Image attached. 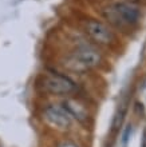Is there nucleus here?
<instances>
[{
	"label": "nucleus",
	"instance_id": "f257e3e1",
	"mask_svg": "<svg viewBox=\"0 0 146 147\" xmlns=\"http://www.w3.org/2000/svg\"><path fill=\"white\" fill-rule=\"evenodd\" d=\"M35 90L40 99H65L69 96H81L90 99L87 88L78 78L58 70L56 67H47L38 74L35 79Z\"/></svg>",
	"mask_w": 146,
	"mask_h": 147
},
{
	"label": "nucleus",
	"instance_id": "f03ea898",
	"mask_svg": "<svg viewBox=\"0 0 146 147\" xmlns=\"http://www.w3.org/2000/svg\"><path fill=\"white\" fill-rule=\"evenodd\" d=\"M66 44L63 50L73 55L92 74H102L109 70V54L92 44L78 27L66 31Z\"/></svg>",
	"mask_w": 146,
	"mask_h": 147
},
{
	"label": "nucleus",
	"instance_id": "7ed1b4c3",
	"mask_svg": "<svg viewBox=\"0 0 146 147\" xmlns=\"http://www.w3.org/2000/svg\"><path fill=\"white\" fill-rule=\"evenodd\" d=\"M96 16L119 35L129 34L142 20V5L129 0H103L96 5Z\"/></svg>",
	"mask_w": 146,
	"mask_h": 147
},
{
	"label": "nucleus",
	"instance_id": "20e7f679",
	"mask_svg": "<svg viewBox=\"0 0 146 147\" xmlns=\"http://www.w3.org/2000/svg\"><path fill=\"white\" fill-rule=\"evenodd\" d=\"M36 118L52 136L75 135L79 130L60 100L56 99H40L36 105Z\"/></svg>",
	"mask_w": 146,
	"mask_h": 147
},
{
	"label": "nucleus",
	"instance_id": "39448f33",
	"mask_svg": "<svg viewBox=\"0 0 146 147\" xmlns=\"http://www.w3.org/2000/svg\"><path fill=\"white\" fill-rule=\"evenodd\" d=\"M77 27L92 44L105 52L111 54L119 50L121 35L99 16L82 13L77 19Z\"/></svg>",
	"mask_w": 146,
	"mask_h": 147
},
{
	"label": "nucleus",
	"instance_id": "423d86ee",
	"mask_svg": "<svg viewBox=\"0 0 146 147\" xmlns=\"http://www.w3.org/2000/svg\"><path fill=\"white\" fill-rule=\"evenodd\" d=\"M60 103L79 130H91L95 123V109L92 100L81 96H69L60 99Z\"/></svg>",
	"mask_w": 146,
	"mask_h": 147
},
{
	"label": "nucleus",
	"instance_id": "0eeeda50",
	"mask_svg": "<svg viewBox=\"0 0 146 147\" xmlns=\"http://www.w3.org/2000/svg\"><path fill=\"white\" fill-rule=\"evenodd\" d=\"M50 147H86L81 138L75 135H56L52 136Z\"/></svg>",
	"mask_w": 146,
	"mask_h": 147
},
{
	"label": "nucleus",
	"instance_id": "6e6552de",
	"mask_svg": "<svg viewBox=\"0 0 146 147\" xmlns=\"http://www.w3.org/2000/svg\"><path fill=\"white\" fill-rule=\"evenodd\" d=\"M127 105H129V102L127 100H123V102L119 103L115 115H114L113 122H111V132L113 134H117V132L119 131L121 126L123 124L125 116H126V114H127Z\"/></svg>",
	"mask_w": 146,
	"mask_h": 147
},
{
	"label": "nucleus",
	"instance_id": "1a4fd4ad",
	"mask_svg": "<svg viewBox=\"0 0 146 147\" xmlns=\"http://www.w3.org/2000/svg\"><path fill=\"white\" fill-rule=\"evenodd\" d=\"M131 132V124H127V127L126 130H125V132H123V135H122V142L123 143H126L127 139H129V134Z\"/></svg>",
	"mask_w": 146,
	"mask_h": 147
},
{
	"label": "nucleus",
	"instance_id": "9d476101",
	"mask_svg": "<svg viewBox=\"0 0 146 147\" xmlns=\"http://www.w3.org/2000/svg\"><path fill=\"white\" fill-rule=\"evenodd\" d=\"M142 147H146V128L143 130V143H142Z\"/></svg>",
	"mask_w": 146,
	"mask_h": 147
}]
</instances>
